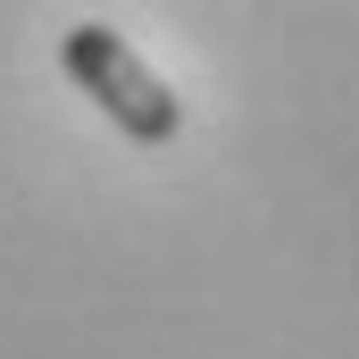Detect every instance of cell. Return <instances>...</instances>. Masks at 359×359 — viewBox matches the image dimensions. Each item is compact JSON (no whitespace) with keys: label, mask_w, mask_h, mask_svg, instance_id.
<instances>
[{"label":"cell","mask_w":359,"mask_h":359,"mask_svg":"<svg viewBox=\"0 0 359 359\" xmlns=\"http://www.w3.org/2000/svg\"><path fill=\"white\" fill-rule=\"evenodd\" d=\"M59 67H67V84L84 92V100L117 126V134H126V142L168 151V142L184 134V100L159 84V67H151L117 25H100V17L67 25V34H59Z\"/></svg>","instance_id":"obj_1"}]
</instances>
